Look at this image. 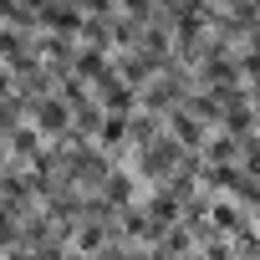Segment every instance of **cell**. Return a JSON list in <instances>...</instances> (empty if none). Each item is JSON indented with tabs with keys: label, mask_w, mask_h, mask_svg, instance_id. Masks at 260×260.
<instances>
[{
	"label": "cell",
	"mask_w": 260,
	"mask_h": 260,
	"mask_svg": "<svg viewBox=\"0 0 260 260\" xmlns=\"http://www.w3.org/2000/svg\"><path fill=\"white\" fill-rule=\"evenodd\" d=\"M61 122H67L61 102H46V107H36V127H61Z\"/></svg>",
	"instance_id": "1"
}]
</instances>
